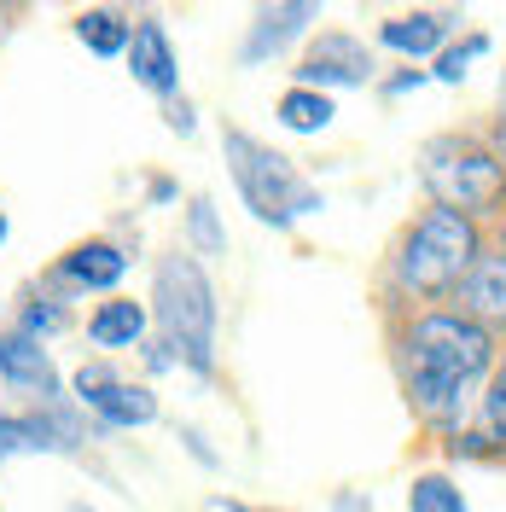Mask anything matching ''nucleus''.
Returning <instances> with one entry per match:
<instances>
[{"label": "nucleus", "mask_w": 506, "mask_h": 512, "mask_svg": "<svg viewBox=\"0 0 506 512\" xmlns=\"http://www.w3.org/2000/svg\"><path fill=\"white\" fill-rule=\"evenodd\" d=\"M489 332L477 320L460 315H431L413 326L408 338V379H413V402L431 419H454L466 390L489 373Z\"/></svg>", "instance_id": "1"}, {"label": "nucleus", "mask_w": 506, "mask_h": 512, "mask_svg": "<svg viewBox=\"0 0 506 512\" xmlns=\"http://www.w3.org/2000/svg\"><path fill=\"white\" fill-rule=\"evenodd\" d=\"M152 303H158V320H163V332H169V344L204 373L210 350H216V291L204 280V268L192 256H163Z\"/></svg>", "instance_id": "2"}, {"label": "nucleus", "mask_w": 506, "mask_h": 512, "mask_svg": "<svg viewBox=\"0 0 506 512\" xmlns=\"http://www.w3.org/2000/svg\"><path fill=\"white\" fill-rule=\"evenodd\" d=\"M227 163H233V181H239V192H245V204H251L262 222H297V216H309V210H320V192L291 169V163L280 158V152H268L262 140H251V134H227L222 140Z\"/></svg>", "instance_id": "3"}, {"label": "nucleus", "mask_w": 506, "mask_h": 512, "mask_svg": "<svg viewBox=\"0 0 506 512\" xmlns=\"http://www.w3.org/2000/svg\"><path fill=\"white\" fill-rule=\"evenodd\" d=\"M472 262H477L472 222L454 216V210H431V216L408 233V245H402V286L448 291L472 274Z\"/></svg>", "instance_id": "4"}, {"label": "nucleus", "mask_w": 506, "mask_h": 512, "mask_svg": "<svg viewBox=\"0 0 506 512\" xmlns=\"http://www.w3.org/2000/svg\"><path fill=\"white\" fill-rule=\"evenodd\" d=\"M425 187L443 198V210L472 216V210H495L506 192V169L489 152H477L466 140H437L425 146Z\"/></svg>", "instance_id": "5"}, {"label": "nucleus", "mask_w": 506, "mask_h": 512, "mask_svg": "<svg viewBox=\"0 0 506 512\" xmlns=\"http://www.w3.org/2000/svg\"><path fill=\"white\" fill-rule=\"evenodd\" d=\"M76 396H82V402H88L99 419H111V425H146V419L158 414L152 390L111 379L105 367H82V373H76Z\"/></svg>", "instance_id": "6"}, {"label": "nucleus", "mask_w": 506, "mask_h": 512, "mask_svg": "<svg viewBox=\"0 0 506 512\" xmlns=\"http://www.w3.org/2000/svg\"><path fill=\"white\" fill-rule=\"evenodd\" d=\"M367 70L373 59L361 53V41H349V35H320L315 47H309V59H303V88H355V82H367Z\"/></svg>", "instance_id": "7"}, {"label": "nucleus", "mask_w": 506, "mask_h": 512, "mask_svg": "<svg viewBox=\"0 0 506 512\" xmlns=\"http://www.w3.org/2000/svg\"><path fill=\"white\" fill-rule=\"evenodd\" d=\"M128 70H134V82L140 88H152V94H169L175 88V47H169V35L163 24H134V41H128Z\"/></svg>", "instance_id": "8"}, {"label": "nucleus", "mask_w": 506, "mask_h": 512, "mask_svg": "<svg viewBox=\"0 0 506 512\" xmlns=\"http://www.w3.org/2000/svg\"><path fill=\"white\" fill-rule=\"evenodd\" d=\"M0 373L12 384H24V390H41V396H53L59 379H53V361L47 350L35 344L30 332H12V338H0Z\"/></svg>", "instance_id": "9"}, {"label": "nucleus", "mask_w": 506, "mask_h": 512, "mask_svg": "<svg viewBox=\"0 0 506 512\" xmlns=\"http://www.w3.org/2000/svg\"><path fill=\"white\" fill-rule=\"evenodd\" d=\"M460 297L477 320H495L506 326V256H477L472 274L460 280Z\"/></svg>", "instance_id": "10"}, {"label": "nucleus", "mask_w": 506, "mask_h": 512, "mask_svg": "<svg viewBox=\"0 0 506 512\" xmlns=\"http://www.w3.org/2000/svg\"><path fill=\"white\" fill-rule=\"evenodd\" d=\"M123 268H128V256L117 251V245H76V251L64 256V274H70L76 286H94V291L117 286Z\"/></svg>", "instance_id": "11"}, {"label": "nucleus", "mask_w": 506, "mask_h": 512, "mask_svg": "<svg viewBox=\"0 0 506 512\" xmlns=\"http://www.w3.org/2000/svg\"><path fill=\"white\" fill-rule=\"evenodd\" d=\"M309 18H315V6H274V12H262L256 30H251V41H245V59H268V53H280Z\"/></svg>", "instance_id": "12"}, {"label": "nucleus", "mask_w": 506, "mask_h": 512, "mask_svg": "<svg viewBox=\"0 0 506 512\" xmlns=\"http://www.w3.org/2000/svg\"><path fill=\"white\" fill-rule=\"evenodd\" d=\"M140 332H146V309H140V303H123V297H117V303H99L94 320H88V338L105 344V350H123Z\"/></svg>", "instance_id": "13"}, {"label": "nucleus", "mask_w": 506, "mask_h": 512, "mask_svg": "<svg viewBox=\"0 0 506 512\" xmlns=\"http://www.w3.org/2000/svg\"><path fill=\"white\" fill-rule=\"evenodd\" d=\"M466 448H472V454H483V448H506V367L495 373L489 396H483V408H477V425L466 431Z\"/></svg>", "instance_id": "14"}, {"label": "nucleus", "mask_w": 506, "mask_h": 512, "mask_svg": "<svg viewBox=\"0 0 506 512\" xmlns=\"http://www.w3.org/2000/svg\"><path fill=\"white\" fill-rule=\"evenodd\" d=\"M76 35L94 47V53H128V41H134V24H128L123 12H111V6H99V12H82L76 18Z\"/></svg>", "instance_id": "15"}, {"label": "nucleus", "mask_w": 506, "mask_h": 512, "mask_svg": "<svg viewBox=\"0 0 506 512\" xmlns=\"http://www.w3.org/2000/svg\"><path fill=\"white\" fill-rule=\"evenodd\" d=\"M443 18H431V12H413V18H396V24H384V47H396V53H431L437 41H443Z\"/></svg>", "instance_id": "16"}, {"label": "nucleus", "mask_w": 506, "mask_h": 512, "mask_svg": "<svg viewBox=\"0 0 506 512\" xmlns=\"http://www.w3.org/2000/svg\"><path fill=\"white\" fill-rule=\"evenodd\" d=\"M280 123L297 128V134H320V128L332 123V99L315 94V88H291L280 99Z\"/></svg>", "instance_id": "17"}, {"label": "nucleus", "mask_w": 506, "mask_h": 512, "mask_svg": "<svg viewBox=\"0 0 506 512\" xmlns=\"http://www.w3.org/2000/svg\"><path fill=\"white\" fill-rule=\"evenodd\" d=\"M408 507L413 512H466V501H460V489L448 478H413Z\"/></svg>", "instance_id": "18"}, {"label": "nucleus", "mask_w": 506, "mask_h": 512, "mask_svg": "<svg viewBox=\"0 0 506 512\" xmlns=\"http://www.w3.org/2000/svg\"><path fill=\"white\" fill-rule=\"evenodd\" d=\"M477 53H483V35H472L466 47H454V53H443V64H437V76H443V82H460V76H466V64H472Z\"/></svg>", "instance_id": "19"}, {"label": "nucleus", "mask_w": 506, "mask_h": 512, "mask_svg": "<svg viewBox=\"0 0 506 512\" xmlns=\"http://www.w3.org/2000/svg\"><path fill=\"white\" fill-rule=\"evenodd\" d=\"M192 233H198V245H204V251H222V233H216V216H210V198H198V204H192Z\"/></svg>", "instance_id": "20"}, {"label": "nucleus", "mask_w": 506, "mask_h": 512, "mask_svg": "<svg viewBox=\"0 0 506 512\" xmlns=\"http://www.w3.org/2000/svg\"><path fill=\"white\" fill-rule=\"evenodd\" d=\"M501 146H506V76H501Z\"/></svg>", "instance_id": "21"}, {"label": "nucleus", "mask_w": 506, "mask_h": 512, "mask_svg": "<svg viewBox=\"0 0 506 512\" xmlns=\"http://www.w3.org/2000/svg\"><path fill=\"white\" fill-rule=\"evenodd\" d=\"M0 245H6V216H0Z\"/></svg>", "instance_id": "22"}, {"label": "nucleus", "mask_w": 506, "mask_h": 512, "mask_svg": "<svg viewBox=\"0 0 506 512\" xmlns=\"http://www.w3.org/2000/svg\"><path fill=\"white\" fill-rule=\"evenodd\" d=\"M222 512H245V507H222Z\"/></svg>", "instance_id": "23"}, {"label": "nucleus", "mask_w": 506, "mask_h": 512, "mask_svg": "<svg viewBox=\"0 0 506 512\" xmlns=\"http://www.w3.org/2000/svg\"><path fill=\"white\" fill-rule=\"evenodd\" d=\"M70 512H88V507H70Z\"/></svg>", "instance_id": "24"}]
</instances>
